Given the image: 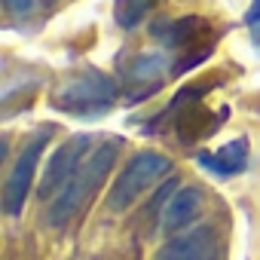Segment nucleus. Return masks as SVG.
I'll return each instance as SVG.
<instances>
[{
  "mask_svg": "<svg viewBox=\"0 0 260 260\" xmlns=\"http://www.w3.org/2000/svg\"><path fill=\"white\" fill-rule=\"evenodd\" d=\"M119 150H122V141H119V138H104L98 147H92V153H89V156L83 159V166L74 172V178H71L55 196H52V202H49V214H46L52 226H64V223H71V220L89 205V199L98 193L101 181H104L107 172L113 169Z\"/></svg>",
  "mask_w": 260,
  "mask_h": 260,
  "instance_id": "nucleus-1",
  "label": "nucleus"
},
{
  "mask_svg": "<svg viewBox=\"0 0 260 260\" xmlns=\"http://www.w3.org/2000/svg\"><path fill=\"white\" fill-rule=\"evenodd\" d=\"M166 71H169L166 55H159V52H144V55H138L132 64H128L125 77L132 80V83H147V80H150V83H159Z\"/></svg>",
  "mask_w": 260,
  "mask_h": 260,
  "instance_id": "nucleus-10",
  "label": "nucleus"
},
{
  "mask_svg": "<svg viewBox=\"0 0 260 260\" xmlns=\"http://www.w3.org/2000/svg\"><path fill=\"white\" fill-rule=\"evenodd\" d=\"M245 22H248V25H254V28L260 25V0H251V10L245 13Z\"/></svg>",
  "mask_w": 260,
  "mask_h": 260,
  "instance_id": "nucleus-13",
  "label": "nucleus"
},
{
  "mask_svg": "<svg viewBox=\"0 0 260 260\" xmlns=\"http://www.w3.org/2000/svg\"><path fill=\"white\" fill-rule=\"evenodd\" d=\"M254 40H257V43H260V25H257V34H254Z\"/></svg>",
  "mask_w": 260,
  "mask_h": 260,
  "instance_id": "nucleus-14",
  "label": "nucleus"
},
{
  "mask_svg": "<svg viewBox=\"0 0 260 260\" xmlns=\"http://www.w3.org/2000/svg\"><path fill=\"white\" fill-rule=\"evenodd\" d=\"M199 166L217 178H233L248 166V141L236 138V141H230L211 153H199Z\"/></svg>",
  "mask_w": 260,
  "mask_h": 260,
  "instance_id": "nucleus-9",
  "label": "nucleus"
},
{
  "mask_svg": "<svg viewBox=\"0 0 260 260\" xmlns=\"http://www.w3.org/2000/svg\"><path fill=\"white\" fill-rule=\"evenodd\" d=\"M199 208H202V190H196V187H181V190H175V193L162 202L159 223H162V230H169V233L184 230L187 223L196 220Z\"/></svg>",
  "mask_w": 260,
  "mask_h": 260,
  "instance_id": "nucleus-7",
  "label": "nucleus"
},
{
  "mask_svg": "<svg viewBox=\"0 0 260 260\" xmlns=\"http://www.w3.org/2000/svg\"><path fill=\"white\" fill-rule=\"evenodd\" d=\"M156 260H220V236L211 223H202L184 236L166 242Z\"/></svg>",
  "mask_w": 260,
  "mask_h": 260,
  "instance_id": "nucleus-6",
  "label": "nucleus"
},
{
  "mask_svg": "<svg viewBox=\"0 0 260 260\" xmlns=\"http://www.w3.org/2000/svg\"><path fill=\"white\" fill-rule=\"evenodd\" d=\"M211 28L205 19H196V16H187V19H172V22H159L153 25V37L166 43V49L172 52H181L187 46H193L199 37H205Z\"/></svg>",
  "mask_w": 260,
  "mask_h": 260,
  "instance_id": "nucleus-8",
  "label": "nucleus"
},
{
  "mask_svg": "<svg viewBox=\"0 0 260 260\" xmlns=\"http://www.w3.org/2000/svg\"><path fill=\"white\" fill-rule=\"evenodd\" d=\"M49 138H52V125H43V128H37V132L25 141V147H22V153H19L16 166L10 169L7 187H4V208H7V214H13V217H16V214L25 208V199H28L31 184H34L37 162H40V156H43V150H46Z\"/></svg>",
  "mask_w": 260,
  "mask_h": 260,
  "instance_id": "nucleus-4",
  "label": "nucleus"
},
{
  "mask_svg": "<svg viewBox=\"0 0 260 260\" xmlns=\"http://www.w3.org/2000/svg\"><path fill=\"white\" fill-rule=\"evenodd\" d=\"M116 95H119V89L107 74L86 68V71L68 77L55 89L52 104L64 113H74V116H98L116 101Z\"/></svg>",
  "mask_w": 260,
  "mask_h": 260,
  "instance_id": "nucleus-2",
  "label": "nucleus"
},
{
  "mask_svg": "<svg viewBox=\"0 0 260 260\" xmlns=\"http://www.w3.org/2000/svg\"><path fill=\"white\" fill-rule=\"evenodd\" d=\"M172 172V159L162 156V153H153V150H144V153H135L132 159L125 162V169L119 172V178L113 181L110 193H107V205L113 211H122L128 208L141 193H147L159 178H166Z\"/></svg>",
  "mask_w": 260,
  "mask_h": 260,
  "instance_id": "nucleus-3",
  "label": "nucleus"
},
{
  "mask_svg": "<svg viewBox=\"0 0 260 260\" xmlns=\"http://www.w3.org/2000/svg\"><path fill=\"white\" fill-rule=\"evenodd\" d=\"M159 4H162V0H116L113 19H116L119 28L132 31V28H138V25L147 19V13H150L153 7H159Z\"/></svg>",
  "mask_w": 260,
  "mask_h": 260,
  "instance_id": "nucleus-11",
  "label": "nucleus"
},
{
  "mask_svg": "<svg viewBox=\"0 0 260 260\" xmlns=\"http://www.w3.org/2000/svg\"><path fill=\"white\" fill-rule=\"evenodd\" d=\"M92 138L89 135H74L71 141H64L52 156H49V166H46V172H43V181H40V196L46 199V196H55L71 178H74V172L83 166V159L92 153Z\"/></svg>",
  "mask_w": 260,
  "mask_h": 260,
  "instance_id": "nucleus-5",
  "label": "nucleus"
},
{
  "mask_svg": "<svg viewBox=\"0 0 260 260\" xmlns=\"http://www.w3.org/2000/svg\"><path fill=\"white\" fill-rule=\"evenodd\" d=\"M4 4H7V10L13 16H28L34 10V0H4Z\"/></svg>",
  "mask_w": 260,
  "mask_h": 260,
  "instance_id": "nucleus-12",
  "label": "nucleus"
}]
</instances>
